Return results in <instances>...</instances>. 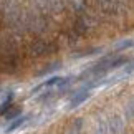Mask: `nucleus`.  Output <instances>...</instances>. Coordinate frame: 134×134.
Wrapping results in <instances>:
<instances>
[{"mask_svg":"<svg viewBox=\"0 0 134 134\" xmlns=\"http://www.w3.org/2000/svg\"><path fill=\"white\" fill-rule=\"evenodd\" d=\"M66 78H60V76H53V78H50V80H46L45 83H42V85H38L37 88H33L32 90V94H35V93H38L40 90H45V88H51V86H55V85H58V86H61V85H65L66 83Z\"/></svg>","mask_w":134,"mask_h":134,"instance_id":"1","label":"nucleus"},{"mask_svg":"<svg viewBox=\"0 0 134 134\" xmlns=\"http://www.w3.org/2000/svg\"><path fill=\"white\" fill-rule=\"evenodd\" d=\"M88 91H86V88L85 90H80V91H76L75 94H73V98H71V101H70V104H68V108L70 109H73V108H78L83 101H86L88 99Z\"/></svg>","mask_w":134,"mask_h":134,"instance_id":"2","label":"nucleus"},{"mask_svg":"<svg viewBox=\"0 0 134 134\" xmlns=\"http://www.w3.org/2000/svg\"><path fill=\"white\" fill-rule=\"evenodd\" d=\"M28 119V116H20L18 119H15L12 124H10L7 129H5V132H12V131H15V129H18V127H22L23 124H25V121Z\"/></svg>","mask_w":134,"mask_h":134,"instance_id":"3","label":"nucleus"},{"mask_svg":"<svg viewBox=\"0 0 134 134\" xmlns=\"http://www.w3.org/2000/svg\"><path fill=\"white\" fill-rule=\"evenodd\" d=\"M20 114H22V108H18V106H12V108H8L7 113H5V118L7 119H15V118H18Z\"/></svg>","mask_w":134,"mask_h":134,"instance_id":"4","label":"nucleus"},{"mask_svg":"<svg viewBox=\"0 0 134 134\" xmlns=\"http://www.w3.org/2000/svg\"><path fill=\"white\" fill-rule=\"evenodd\" d=\"M12 99H13V96H12V94H8V98L2 103V104H0V116H3L5 113H7L8 108H12Z\"/></svg>","mask_w":134,"mask_h":134,"instance_id":"5","label":"nucleus"},{"mask_svg":"<svg viewBox=\"0 0 134 134\" xmlns=\"http://www.w3.org/2000/svg\"><path fill=\"white\" fill-rule=\"evenodd\" d=\"M70 134H78V132H76V131H73V129H71V132Z\"/></svg>","mask_w":134,"mask_h":134,"instance_id":"6","label":"nucleus"}]
</instances>
